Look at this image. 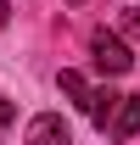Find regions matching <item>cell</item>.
Returning <instances> with one entry per match:
<instances>
[{
    "instance_id": "1",
    "label": "cell",
    "mask_w": 140,
    "mask_h": 145,
    "mask_svg": "<svg viewBox=\"0 0 140 145\" xmlns=\"http://www.w3.org/2000/svg\"><path fill=\"white\" fill-rule=\"evenodd\" d=\"M90 61H95V72H106V78H123V72L135 67L129 45H123L118 34H106V28H95V34H90Z\"/></svg>"
},
{
    "instance_id": "8",
    "label": "cell",
    "mask_w": 140,
    "mask_h": 145,
    "mask_svg": "<svg viewBox=\"0 0 140 145\" xmlns=\"http://www.w3.org/2000/svg\"><path fill=\"white\" fill-rule=\"evenodd\" d=\"M6 17H11V6H6V0H0V28H6Z\"/></svg>"
},
{
    "instance_id": "6",
    "label": "cell",
    "mask_w": 140,
    "mask_h": 145,
    "mask_svg": "<svg viewBox=\"0 0 140 145\" xmlns=\"http://www.w3.org/2000/svg\"><path fill=\"white\" fill-rule=\"evenodd\" d=\"M123 34H129V39H140V11H123Z\"/></svg>"
},
{
    "instance_id": "9",
    "label": "cell",
    "mask_w": 140,
    "mask_h": 145,
    "mask_svg": "<svg viewBox=\"0 0 140 145\" xmlns=\"http://www.w3.org/2000/svg\"><path fill=\"white\" fill-rule=\"evenodd\" d=\"M73 6H79V0H73Z\"/></svg>"
},
{
    "instance_id": "5",
    "label": "cell",
    "mask_w": 140,
    "mask_h": 145,
    "mask_svg": "<svg viewBox=\"0 0 140 145\" xmlns=\"http://www.w3.org/2000/svg\"><path fill=\"white\" fill-rule=\"evenodd\" d=\"M56 84H62V95H73V101H84V89H90V84H84V78H79V72H62Z\"/></svg>"
},
{
    "instance_id": "2",
    "label": "cell",
    "mask_w": 140,
    "mask_h": 145,
    "mask_svg": "<svg viewBox=\"0 0 140 145\" xmlns=\"http://www.w3.org/2000/svg\"><path fill=\"white\" fill-rule=\"evenodd\" d=\"M73 134H67V123L56 117V112H45V117H34L28 123V145H67Z\"/></svg>"
},
{
    "instance_id": "7",
    "label": "cell",
    "mask_w": 140,
    "mask_h": 145,
    "mask_svg": "<svg viewBox=\"0 0 140 145\" xmlns=\"http://www.w3.org/2000/svg\"><path fill=\"white\" fill-rule=\"evenodd\" d=\"M11 128V101H0V134Z\"/></svg>"
},
{
    "instance_id": "4",
    "label": "cell",
    "mask_w": 140,
    "mask_h": 145,
    "mask_svg": "<svg viewBox=\"0 0 140 145\" xmlns=\"http://www.w3.org/2000/svg\"><path fill=\"white\" fill-rule=\"evenodd\" d=\"M112 134H118V140L140 134V95H118V112H112Z\"/></svg>"
},
{
    "instance_id": "3",
    "label": "cell",
    "mask_w": 140,
    "mask_h": 145,
    "mask_svg": "<svg viewBox=\"0 0 140 145\" xmlns=\"http://www.w3.org/2000/svg\"><path fill=\"white\" fill-rule=\"evenodd\" d=\"M79 112H84V117H90V123H112V112H118V95H112V89H84V101H79Z\"/></svg>"
}]
</instances>
